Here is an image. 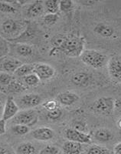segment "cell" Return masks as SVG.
Segmentation results:
<instances>
[{"mask_svg":"<svg viewBox=\"0 0 121 154\" xmlns=\"http://www.w3.org/2000/svg\"><path fill=\"white\" fill-rule=\"evenodd\" d=\"M118 126H119V127L121 129V118L120 119V120L118 121Z\"/></svg>","mask_w":121,"mask_h":154,"instance_id":"41","label":"cell"},{"mask_svg":"<svg viewBox=\"0 0 121 154\" xmlns=\"http://www.w3.org/2000/svg\"><path fill=\"white\" fill-rule=\"evenodd\" d=\"M10 52V44L7 39L0 35V60L6 57Z\"/></svg>","mask_w":121,"mask_h":154,"instance_id":"26","label":"cell"},{"mask_svg":"<svg viewBox=\"0 0 121 154\" xmlns=\"http://www.w3.org/2000/svg\"><path fill=\"white\" fill-rule=\"evenodd\" d=\"M2 101L0 100V109H1V108H2Z\"/></svg>","mask_w":121,"mask_h":154,"instance_id":"42","label":"cell"},{"mask_svg":"<svg viewBox=\"0 0 121 154\" xmlns=\"http://www.w3.org/2000/svg\"><path fill=\"white\" fill-rule=\"evenodd\" d=\"M59 2L57 0H47L44 2L45 10L47 13L58 14L59 10Z\"/></svg>","mask_w":121,"mask_h":154,"instance_id":"24","label":"cell"},{"mask_svg":"<svg viewBox=\"0 0 121 154\" xmlns=\"http://www.w3.org/2000/svg\"><path fill=\"white\" fill-rule=\"evenodd\" d=\"M27 89L26 86H25L23 84V82H19V81L16 80V79L12 81L10 83L9 86L7 87L6 90H5V93L6 94L8 93H22V92L25 91Z\"/></svg>","mask_w":121,"mask_h":154,"instance_id":"22","label":"cell"},{"mask_svg":"<svg viewBox=\"0 0 121 154\" xmlns=\"http://www.w3.org/2000/svg\"><path fill=\"white\" fill-rule=\"evenodd\" d=\"M64 136L67 140L69 141H72V142L79 143L81 144L91 143V136L90 135H89L88 133L80 132L71 127L65 130Z\"/></svg>","mask_w":121,"mask_h":154,"instance_id":"9","label":"cell"},{"mask_svg":"<svg viewBox=\"0 0 121 154\" xmlns=\"http://www.w3.org/2000/svg\"><path fill=\"white\" fill-rule=\"evenodd\" d=\"M93 31L96 34L100 36L106 38H111L115 35V29L111 26L105 23H98L93 29Z\"/></svg>","mask_w":121,"mask_h":154,"instance_id":"17","label":"cell"},{"mask_svg":"<svg viewBox=\"0 0 121 154\" xmlns=\"http://www.w3.org/2000/svg\"><path fill=\"white\" fill-rule=\"evenodd\" d=\"M92 137L97 142L105 143L110 142L114 139V134L108 129L100 128L93 132Z\"/></svg>","mask_w":121,"mask_h":154,"instance_id":"16","label":"cell"},{"mask_svg":"<svg viewBox=\"0 0 121 154\" xmlns=\"http://www.w3.org/2000/svg\"><path fill=\"white\" fill-rule=\"evenodd\" d=\"M91 75L86 72H78L71 77V82L78 87H86L91 82Z\"/></svg>","mask_w":121,"mask_h":154,"instance_id":"15","label":"cell"},{"mask_svg":"<svg viewBox=\"0 0 121 154\" xmlns=\"http://www.w3.org/2000/svg\"><path fill=\"white\" fill-rule=\"evenodd\" d=\"M34 72V66L33 64H25L23 63L21 66L16 69V72H14V75L19 78H23L24 76Z\"/></svg>","mask_w":121,"mask_h":154,"instance_id":"23","label":"cell"},{"mask_svg":"<svg viewBox=\"0 0 121 154\" xmlns=\"http://www.w3.org/2000/svg\"><path fill=\"white\" fill-rule=\"evenodd\" d=\"M0 63V72H5L9 74H14L16 69L21 66L23 63L16 58L5 57L2 59Z\"/></svg>","mask_w":121,"mask_h":154,"instance_id":"13","label":"cell"},{"mask_svg":"<svg viewBox=\"0 0 121 154\" xmlns=\"http://www.w3.org/2000/svg\"><path fill=\"white\" fill-rule=\"evenodd\" d=\"M58 19V14H50L46 13L43 17V21L48 26H53L57 23Z\"/></svg>","mask_w":121,"mask_h":154,"instance_id":"35","label":"cell"},{"mask_svg":"<svg viewBox=\"0 0 121 154\" xmlns=\"http://www.w3.org/2000/svg\"><path fill=\"white\" fill-rule=\"evenodd\" d=\"M86 154H108V149L99 145H92L87 150Z\"/></svg>","mask_w":121,"mask_h":154,"instance_id":"30","label":"cell"},{"mask_svg":"<svg viewBox=\"0 0 121 154\" xmlns=\"http://www.w3.org/2000/svg\"><path fill=\"white\" fill-rule=\"evenodd\" d=\"M107 71L113 82L121 84V54H115L108 59Z\"/></svg>","mask_w":121,"mask_h":154,"instance_id":"5","label":"cell"},{"mask_svg":"<svg viewBox=\"0 0 121 154\" xmlns=\"http://www.w3.org/2000/svg\"><path fill=\"white\" fill-rule=\"evenodd\" d=\"M12 133L16 136H24L30 132V127L22 124H13L11 126Z\"/></svg>","mask_w":121,"mask_h":154,"instance_id":"27","label":"cell"},{"mask_svg":"<svg viewBox=\"0 0 121 154\" xmlns=\"http://www.w3.org/2000/svg\"><path fill=\"white\" fill-rule=\"evenodd\" d=\"M22 79L23 84L26 86H29V87L36 86L41 81L38 77V75L34 73V72L29 74V75H25L23 78H22Z\"/></svg>","mask_w":121,"mask_h":154,"instance_id":"25","label":"cell"},{"mask_svg":"<svg viewBox=\"0 0 121 154\" xmlns=\"http://www.w3.org/2000/svg\"><path fill=\"white\" fill-rule=\"evenodd\" d=\"M63 115V111L61 109L60 106L58 108L54 109V110L50 111V112H48V118H49L50 120L52 121H56L58 120L59 119H60V117L62 116Z\"/></svg>","mask_w":121,"mask_h":154,"instance_id":"32","label":"cell"},{"mask_svg":"<svg viewBox=\"0 0 121 154\" xmlns=\"http://www.w3.org/2000/svg\"><path fill=\"white\" fill-rule=\"evenodd\" d=\"M15 51L19 56L22 57H30L34 53V48L30 44L25 42H18L14 46Z\"/></svg>","mask_w":121,"mask_h":154,"instance_id":"19","label":"cell"},{"mask_svg":"<svg viewBox=\"0 0 121 154\" xmlns=\"http://www.w3.org/2000/svg\"><path fill=\"white\" fill-rule=\"evenodd\" d=\"M39 154H61V152L55 146L47 145L40 151Z\"/></svg>","mask_w":121,"mask_h":154,"instance_id":"34","label":"cell"},{"mask_svg":"<svg viewBox=\"0 0 121 154\" xmlns=\"http://www.w3.org/2000/svg\"><path fill=\"white\" fill-rule=\"evenodd\" d=\"M114 111L121 114V97L114 100Z\"/></svg>","mask_w":121,"mask_h":154,"instance_id":"37","label":"cell"},{"mask_svg":"<svg viewBox=\"0 0 121 154\" xmlns=\"http://www.w3.org/2000/svg\"><path fill=\"white\" fill-rule=\"evenodd\" d=\"M28 26V23L25 20L8 19L1 25L0 35L8 41H16L25 32Z\"/></svg>","mask_w":121,"mask_h":154,"instance_id":"2","label":"cell"},{"mask_svg":"<svg viewBox=\"0 0 121 154\" xmlns=\"http://www.w3.org/2000/svg\"><path fill=\"white\" fill-rule=\"evenodd\" d=\"M45 12L44 2L42 1H34L27 5L25 10V17L28 19H35L42 16Z\"/></svg>","mask_w":121,"mask_h":154,"instance_id":"11","label":"cell"},{"mask_svg":"<svg viewBox=\"0 0 121 154\" xmlns=\"http://www.w3.org/2000/svg\"><path fill=\"white\" fill-rule=\"evenodd\" d=\"M114 154H121V142L114 146Z\"/></svg>","mask_w":121,"mask_h":154,"instance_id":"39","label":"cell"},{"mask_svg":"<svg viewBox=\"0 0 121 154\" xmlns=\"http://www.w3.org/2000/svg\"><path fill=\"white\" fill-rule=\"evenodd\" d=\"M42 99L38 94L26 93L22 95L16 100L19 109H34L42 103Z\"/></svg>","mask_w":121,"mask_h":154,"instance_id":"7","label":"cell"},{"mask_svg":"<svg viewBox=\"0 0 121 154\" xmlns=\"http://www.w3.org/2000/svg\"><path fill=\"white\" fill-rule=\"evenodd\" d=\"M71 128L75 129V130H78L80 132H82V133H87V132H88L87 124L86 122L81 120V119H76V120L73 121Z\"/></svg>","mask_w":121,"mask_h":154,"instance_id":"29","label":"cell"},{"mask_svg":"<svg viewBox=\"0 0 121 154\" xmlns=\"http://www.w3.org/2000/svg\"><path fill=\"white\" fill-rule=\"evenodd\" d=\"M79 100L80 97L77 93L69 91L59 93L56 98L59 105L63 106H71L76 103Z\"/></svg>","mask_w":121,"mask_h":154,"instance_id":"14","label":"cell"},{"mask_svg":"<svg viewBox=\"0 0 121 154\" xmlns=\"http://www.w3.org/2000/svg\"><path fill=\"white\" fill-rule=\"evenodd\" d=\"M36 147L31 142H23L17 146L16 154H36Z\"/></svg>","mask_w":121,"mask_h":154,"instance_id":"20","label":"cell"},{"mask_svg":"<svg viewBox=\"0 0 121 154\" xmlns=\"http://www.w3.org/2000/svg\"><path fill=\"white\" fill-rule=\"evenodd\" d=\"M19 112V108L16 100L12 96L8 97L2 109V119L5 121L10 120L12 118H14Z\"/></svg>","mask_w":121,"mask_h":154,"instance_id":"10","label":"cell"},{"mask_svg":"<svg viewBox=\"0 0 121 154\" xmlns=\"http://www.w3.org/2000/svg\"><path fill=\"white\" fill-rule=\"evenodd\" d=\"M34 73L36 74L41 81H46L53 78L55 75V69L49 64L38 63L33 64Z\"/></svg>","mask_w":121,"mask_h":154,"instance_id":"8","label":"cell"},{"mask_svg":"<svg viewBox=\"0 0 121 154\" xmlns=\"http://www.w3.org/2000/svg\"><path fill=\"white\" fill-rule=\"evenodd\" d=\"M83 146L79 143L67 140L62 146L63 154H82Z\"/></svg>","mask_w":121,"mask_h":154,"instance_id":"18","label":"cell"},{"mask_svg":"<svg viewBox=\"0 0 121 154\" xmlns=\"http://www.w3.org/2000/svg\"><path fill=\"white\" fill-rule=\"evenodd\" d=\"M31 136L33 139L38 141L46 142L52 140L55 137V133L53 130L47 126H41L32 130Z\"/></svg>","mask_w":121,"mask_h":154,"instance_id":"12","label":"cell"},{"mask_svg":"<svg viewBox=\"0 0 121 154\" xmlns=\"http://www.w3.org/2000/svg\"><path fill=\"white\" fill-rule=\"evenodd\" d=\"M14 79L15 78L12 74L0 72V92L5 93L8 86Z\"/></svg>","mask_w":121,"mask_h":154,"instance_id":"21","label":"cell"},{"mask_svg":"<svg viewBox=\"0 0 121 154\" xmlns=\"http://www.w3.org/2000/svg\"><path fill=\"white\" fill-rule=\"evenodd\" d=\"M114 99L111 96H102L97 99L90 106L92 112L102 116H110L114 111Z\"/></svg>","mask_w":121,"mask_h":154,"instance_id":"4","label":"cell"},{"mask_svg":"<svg viewBox=\"0 0 121 154\" xmlns=\"http://www.w3.org/2000/svg\"><path fill=\"white\" fill-rule=\"evenodd\" d=\"M75 2L70 1V0L60 1L59 2V10L64 13H69L75 9Z\"/></svg>","mask_w":121,"mask_h":154,"instance_id":"28","label":"cell"},{"mask_svg":"<svg viewBox=\"0 0 121 154\" xmlns=\"http://www.w3.org/2000/svg\"><path fill=\"white\" fill-rule=\"evenodd\" d=\"M16 9L14 5L7 2H0V12L8 14H14L16 12Z\"/></svg>","mask_w":121,"mask_h":154,"instance_id":"31","label":"cell"},{"mask_svg":"<svg viewBox=\"0 0 121 154\" xmlns=\"http://www.w3.org/2000/svg\"><path fill=\"white\" fill-rule=\"evenodd\" d=\"M55 52H60L66 56L80 57L85 47V38L77 34H57L51 39Z\"/></svg>","mask_w":121,"mask_h":154,"instance_id":"1","label":"cell"},{"mask_svg":"<svg viewBox=\"0 0 121 154\" xmlns=\"http://www.w3.org/2000/svg\"><path fill=\"white\" fill-rule=\"evenodd\" d=\"M0 154H14V152L7 145L0 144Z\"/></svg>","mask_w":121,"mask_h":154,"instance_id":"36","label":"cell"},{"mask_svg":"<svg viewBox=\"0 0 121 154\" xmlns=\"http://www.w3.org/2000/svg\"><path fill=\"white\" fill-rule=\"evenodd\" d=\"M80 57L85 65L96 69L105 66L108 61L107 55L100 51L92 49H84Z\"/></svg>","mask_w":121,"mask_h":154,"instance_id":"3","label":"cell"},{"mask_svg":"<svg viewBox=\"0 0 121 154\" xmlns=\"http://www.w3.org/2000/svg\"><path fill=\"white\" fill-rule=\"evenodd\" d=\"M80 3L84 4L85 5H91L95 4L96 2H94V1H83V2H80Z\"/></svg>","mask_w":121,"mask_h":154,"instance_id":"40","label":"cell"},{"mask_svg":"<svg viewBox=\"0 0 121 154\" xmlns=\"http://www.w3.org/2000/svg\"><path fill=\"white\" fill-rule=\"evenodd\" d=\"M38 120V115L34 109L19 111L12 121L14 124H22L28 126H34Z\"/></svg>","mask_w":121,"mask_h":154,"instance_id":"6","label":"cell"},{"mask_svg":"<svg viewBox=\"0 0 121 154\" xmlns=\"http://www.w3.org/2000/svg\"><path fill=\"white\" fill-rule=\"evenodd\" d=\"M42 106L48 112H50V111H52L54 109H55L58 108L60 106H59V103L56 100H49L45 101V103H42Z\"/></svg>","mask_w":121,"mask_h":154,"instance_id":"33","label":"cell"},{"mask_svg":"<svg viewBox=\"0 0 121 154\" xmlns=\"http://www.w3.org/2000/svg\"><path fill=\"white\" fill-rule=\"evenodd\" d=\"M6 132V121L2 118L0 119V135L5 134Z\"/></svg>","mask_w":121,"mask_h":154,"instance_id":"38","label":"cell"}]
</instances>
